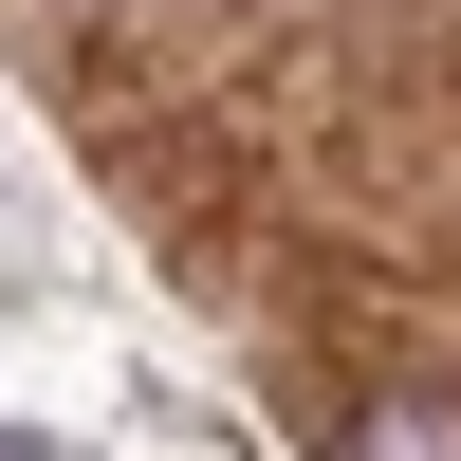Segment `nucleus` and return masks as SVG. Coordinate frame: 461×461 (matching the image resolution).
Segmentation results:
<instances>
[{"label": "nucleus", "mask_w": 461, "mask_h": 461, "mask_svg": "<svg viewBox=\"0 0 461 461\" xmlns=\"http://www.w3.org/2000/svg\"><path fill=\"white\" fill-rule=\"evenodd\" d=\"M332 461H461V406L443 388H369V406H332Z\"/></svg>", "instance_id": "1"}, {"label": "nucleus", "mask_w": 461, "mask_h": 461, "mask_svg": "<svg viewBox=\"0 0 461 461\" xmlns=\"http://www.w3.org/2000/svg\"><path fill=\"white\" fill-rule=\"evenodd\" d=\"M0 461H56V443H19V425H0Z\"/></svg>", "instance_id": "2"}]
</instances>
